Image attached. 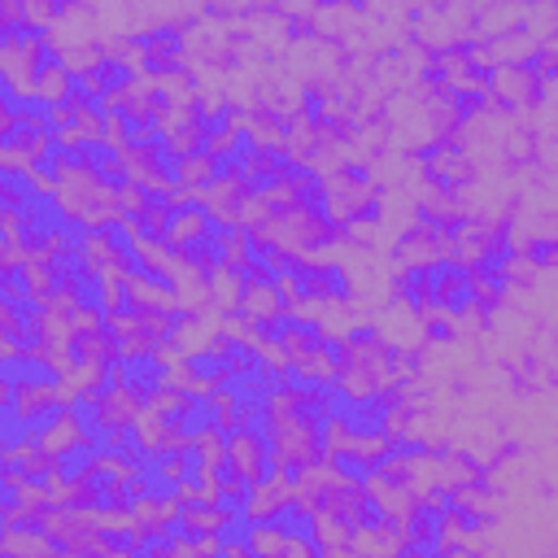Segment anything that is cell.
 <instances>
[{
  "mask_svg": "<svg viewBox=\"0 0 558 558\" xmlns=\"http://www.w3.org/2000/svg\"><path fill=\"white\" fill-rule=\"evenodd\" d=\"M39 292V257L9 253L0 257V296H31Z\"/></svg>",
  "mask_w": 558,
  "mask_h": 558,
  "instance_id": "obj_8",
  "label": "cell"
},
{
  "mask_svg": "<svg viewBox=\"0 0 558 558\" xmlns=\"http://www.w3.org/2000/svg\"><path fill=\"white\" fill-rule=\"evenodd\" d=\"M423 340H427L432 349H453V340H458V323H453L449 314L432 310V314H423Z\"/></svg>",
  "mask_w": 558,
  "mask_h": 558,
  "instance_id": "obj_14",
  "label": "cell"
},
{
  "mask_svg": "<svg viewBox=\"0 0 558 558\" xmlns=\"http://www.w3.org/2000/svg\"><path fill=\"white\" fill-rule=\"evenodd\" d=\"M96 244L109 248L113 257H122V253H131V248L140 244V235H135V227H131L118 209H109V214L96 218Z\"/></svg>",
  "mask_w": 558,
  "mask_h": 558,
  "instance_id": "obj_11",
  "label": "cell"
},
{
  "mask_svg": "<svg viewBox=\"0 0 558 558\" xmlns=\"http://www.w3.org/2000/svg\"><path fill=\"white\" fill-rule=\"evenodd\" d=\"M96 549L100 554H126V558H135V549H140V523L135 519H100L96 523Z\"/></svg>",
  "mask_w": 558,
  "mask_h": 558,
  "instance_id": "obj_9",
  "label": "cell"
},
{
  "mask_svg": "<svg viewBox=\"0 0 558 558\" xmlns=\"http://www.w3.org/2000/svg\"><path fill=\"white\" fill-rule=\"evenodd\" d=\"M70 301L87 314V318H100V314H113V275L100 270V266H87L70 279Z\"/></svg>",
  "mask_w": 558,
  "mask_h": 558,
  "instance_id": "obj_2",
  "label": "cell"
},
{
  "mask_svg": "<svg viewBox=\"0 0 558 558\" xmlns=\"http://www.w3.org/2000/svg\"><path fill=\"white\" fill-rule=\"evenodd\" d=\"M523 262H527V266H536V270L558 266V235H549V231L527 235V240H523Z\"/></svg>",
  "mask_w": 558,
  "mask_h": 558,
  "instance_id": "obj_13",
  "label": "cell"
},
{
  "mask_svg": "<svg viewBox=\"0 0 558 558\" xmlns=\"http://www.w3.org/2000/svg\"><path fill=\"white\" fill-rule=\"evenodd\" d=\"M39 144H44V131H39V122H31V118H13V122H4V131H0V153L13 157V161H26L31 153H39Z\"/></svg>",
  "mask_w": 558,
  "mask_h": 558,
  "instance_id": "obj_10",
  "label": "cell"
},
{
  "mask_svg": "<svg viewBox=\"0 0 558 558\" xmlns=\"http://www.w3.org/2000/svg\"><path fill=\"white\" fill-rule=\"evenodd\" d=\"M26 166L35 170V179H39L44 187H65V179H70V174H65V166H61L52 153H44V148H39V153H31V157H26Z\"/></svg>",
  "mask_w": 558,
  "mask_h": 558,
  "instance_id": "obj_15",
  "label": "cell"
},
{
  "mask_svg": "<svg viewBox=\"0 0 558 558\" xmlns=\"http://www.w3.org/2000/svg\"><path fill=\"white\" fill-rule=\"evenodd\" d=\"M0 384L4 388H26L31 397L35 392H70L74 379L65 371V362L57 353H17V349H4L0 353Z\"/></svg>",
  "mask_w": 558,
  "mask_h": 558,
  "instance_id": "obj_1",
  "label": "cell"
},
{
  "mask_svg": "<svg viewBox=\"0 0 558 558\" xmlns=\"http://www.w3.org/2000/svg\"><path fill=\"white\" fill-rule=\"evenodd\" d=\"M318 362H323V371L327 375H349L353 371V362H357V349L344 340V331H331L327 327V336H323V344H318Z\"/></svg>",
  "mask_w": 558,
  "mask_h": 558,
  "instance_id": "obj_12",
  "label": "cell"
},
{
  "mask_svg": "<svg viewBox=\"0 0 558 558\" xmlns=\"http://www.w3.org/2000/svg\"><path fill=\"white\" fill-rule=\"evenodd\" d=\"M344 340L362 353V349H375V344L384 340V327H379V318H357V323L344 327Z\"/></svg>",
  "mask_w": 558,
  "mask_h": 558,
  "instance_id": "obj_16",
  "label": "cell"
},
{
  "mask_svg": "<svg viewBox=\"0 0 558 558\" xmlns=\"http://www.w3.org/2000/svg\"><path fill=\"white\" fill-rule=\"evenodd\" d=\"M44 183L35 179V170L26 161H13L4 157L0 161V218H17L26 209V201L39 192Z\"/></svg>",
  "mask_w": 558,
  "mask_h": 558,
  "instance_id": "obj_3",
  "label": "cell"
},
{
  "mask_svg": "<svg viewBox=\"0 0 558 558\" xmlns=\"http://www.w3.org/2000/svg\"><path fill=\"white\" fill-rule=\"evenodd\" d=\"M318 279L327 305H353L357 301V275L349 257H318Z\"/></svg>",
  "mask_w": 558,
  "mask_h": 558,
  "instance_id": "obj_7",
  "label": "cell"
},
{
  "mask_svg": "<svg viewBox=\"0 0 558 558\" xmlns=\"http://www.w3.org/2000/svg\"><path fill=\"white\" fill-rule=\"evenodd\" d=\"M227 357L218 344H196V349H183L179 353V379L187 384H201V388H214L222 375H227Z\"/></svg>",
  "mask_w": 558,
  "mask_h": 558,
  "instance_id": "obj_5",
  "label": "cell"
},
{
  "mask_svg": "<svg viewBox=\"0 0 558 558\" xmlns=\"http://www.w3.org/2000/svg\"><path fill=\"white\" fill-rule=\"evenodd\" d=\"M327 471L344 484H375V471H371V449L366 445H353V440H336L331 453H327Z\"/></svg>",
  "mask_w": 558,
  "mask_h": 558,
  "instance_id": "obj_6",
  "label": "cell"
},
{
  "mask_svg": "<svg viewBox=\"0 0 558 558\" xmlns=\"http://www.w3.org/2000/svg\"><path fill=\"white\" fill-rule=\"evenodd\" d=\"M105 453L87 440V436H70L65 445H57L52 449V466H57V480H61V488H74V484H83L87 480V471L100 462Z\"/></svg>",
  "mask_w": 558,
  "mask_h": 558,
  "instance_id": "obj_4",
  "label": "cell"
}]
</instances>
